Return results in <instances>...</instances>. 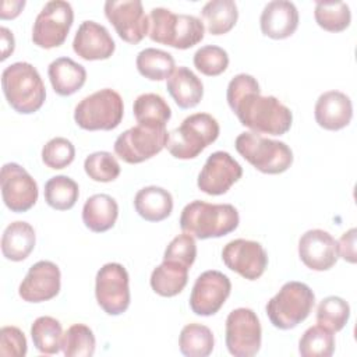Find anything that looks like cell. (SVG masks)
<instances>
[{
    "mask_svg": "<svg viewBox=\"0 0 357 357\" xmlns=\"http://www.w3.org/2000/svg\"><path fill=\"white\" fill-rule=\"evenodd\" d=\"M258 81L250 74H237L227 85V103L244 127L257 134L283 135L293 123V114L275 96H262Z\"/></svg>",
    "mask_w": 357,
    "mask_h": 357,
    "instance_id": "6da1fadb",
    "label": "cell"
},
{
    "mask_svg": "<svg viewBox=\"0 0 357 357\" xmlns=\"http://www.w3.org/2000/svg\"><path fill=\"white\" fill-rule=\"evenodd\" d=\"M240 216L231 204H208L195 199L187 204L180 215V227L194 238L223 237L234 231Z\"/></svg>",
    "mask_w": 357,
    "mask_h": 357,
    "instance_id": "7a4b0ae2",
    "label": "cell"
},
{
    "mask_svg": "<svg viewBox=\"0 0 357 357\" xmlns=\"http://www.w3.org/2000/svg\"><path fill=\"white\" fill-rule=\"evenodd\" d=\"M1 88L7 103L21 114L38 112L46 99V88L38 70L26 61L13 63L3 70Z\"/></svg>",
    "mask_w": 357,
    "mask_h": 357,
    "instance_id": "3957f363",
    "label": "cell"
},
{
    "mask_svg": "<svg viewBox=\"0 0 357 357\" xmlns=\"http://www.w3.org/2000/svg\"><path fill=\"white\" fill-rule=\"evenodd\" d=\"M204 22L188 14H174L167 8L155 7L149 13L151 40L174 49H190L204 39Z\"/></svg>",
    "mask_w": 357,
    "mask_h": 357,
    "instance_id": "277c9868",
    "label": "cell"
},
{
    "mask_svg": "<svg viewBox=\"0 0 357 357\" xmlns=\"http://www.w3.org/2000/svg\"><path fill=\"white\" fill-rule=\"evenodd\" d=\"M314 304L315 294L310 286L291 280L268 301L266 315L275 328L287 331L301 324L312 311Z\"/></svg>",
    "mask_w": 357,
    "mask_h": 357,
    "instance_id": "5b68a950",
    "label": "cell"
},
{
    "mask_svg": "<svg viewBox=\"0 0 357 357\" xmlns=\"http://www.w3.org/2000/svg\"><path fill=\"white\" fill-rule=\"evenodd\" d=\"M219 123L208 113H195L169 132L167 151L177 159H194L219 137Z\"/></svg>",
    "mask_w": 357,
    "mask_h": 357,
    "instance_id": "8992f818",
    "label": "cell"
},
{
    "mask_svg": "<svg viewBox=\"0 0 357 357\" xmlns=\"http://www.w3.org/2000/svg\"><path fill=\"white\" fill-rule=\"evenodd\" d=\"M234 146L250 165L265 174L283 173L293 163V152L286 142L252 131L238 134Z\"/></svg>",
    "mask_w": 357,
    "mask_h": 357,
    "instance_id": "52a82bcc",
    "label": "cell"
},
{
    "mask_svg": "<svg viewBox=\"0 0 357 357\" xmlns=\"http://www.w3.org/2000/svg\"><path fill=\"white\" fill-rule=\"evenodd\" d=\"M124 105L119 92L103 88L84 98L74 110L78 127L88 131H110L123 120Z\"/></svg>",
    "mask_w": 357,
    "mask_h": 357,
    "instance_id": "ba28073f",
    "label": "cell"
},
{
    "mask_svg": "<svg viewBox=\"0 0 357 357\" xmlns=\"http://www.w3.org/2000/svg\"><path fill=\"white\" fill-rule=\"evenodd\" d=\"M167 139L169 132L166 127L137 124L116 138L114 152L126 163L135 165L158 155L166 148Z\"/></svg>",
    "mask_w": 357,
    "mask_h": 357,
    "instance_id": "9c48e42d",
    "label": "cell"
},
{
    "mask_svg": "<svg viewBox=\"0 0 357 357\" xmlns=\"http://www.w3.org/2000/svg\"><path fill=\"white\" fill-rule=\"evenodd\" d=\"M74 21V11L68 1H47L36 15L32 26V42L42 49L61 46Z\"/></svg>",
    "mask_w": 357,
    "mask_h": 357,
    "instance_id": "30bf717a",
    "label": "cell"
},
{
    "mask_svg": "<svg viewBox=\"0 0 357 357\" xmlns=\"http://www.w3.org/2000/svg\"><path fill=\"white\" fill-rule=\"evenodd\" d=\"M226 347L234 357H252L261 349L262 329L251 308H236L226 318Z\"/></svg>",
    "mask_w": 357,
    "mask_h": 357,
    "instance_id": "8fae6325",
    "label": "cell"
},
{
    "mask_svg": "<svg viewBox=\"0 0 357 357\" xmlns=\"http://www.w3.org/2000/svg\"><path fill=\"white\" fill-rule=\"evenodd\" d=\"M130 278L127 269L117 262L105 264L96 273L95 296L107 315H120L130 305Z\"/></svg>",
    "mask_w": 357,
    "mask_h": 357,
    "instance_id": "7c38bea8",
    "label": "cell"
},
{
    "mask_svg": "<svg viewBox=\"0 0 357 357\" xmlns=\"http://www.w3.org/2000/svg\"><path fill=\"white\" fill-rule=\"evenodd\" d=\"M105 15L127 43L137 45L149 33V17L139 0H107Z\"/></svg>",
    "mask_w": 357,
    "mask_h": 357,
    "instance_id": "4fadbf2b",
    "label": "cell"
},
{
    "mask_svg": "<svg viewBox=\"0 0 357 357\" xmlns=\"http://www.w3.org/2000/svg\"><path fill=\"white\" fill-rule=\"evenodd\" d=\"M1 197L11 212H26L38 201V184L18 163H6L0 174Z\"/></svg>",
    "mask_w": 357,
    "mask_h": 357,
    "instance_id": "5bb4252c",
    "label": "cell"
},
{
    "mask_svg": "<svg viewBox=\"0 0 357 357\" xmlns=\"http://www.w3.org/2000/svg\"><path fill=\"white\" fill-rule=\"evenodd\" d=\"M231 291L230 279L219 271L202 272L190 296V308L195 315L211 317L216 314Z\"/></svg>",
    "mask_w": 357,
    "mask_h": 357,
    "instance_id": "9a60e30c",
    "label": "cell"
},
{
    "mask_svg": "<svg viewBox=\"0 0 357 357\" xmlns=\"http://www.w3.org/2000/svg\"><path fill=\"white\" fill-rule=\"evenodd\" d=\"M222 261L230 271L244 279L255 280L266 269L268 254L258 241L236 238L223 247Z\"/></svg>",
    "mask_w": 357,
    "mask_h": 357,
    "instance_id": "2e32d148",
    "label": "cell"
},
{
    "mask_svg": "<svg viewBox=\"0 0 357 357\" xmlns=\"http://www.w3.org/2000/svg\"><path fill=\"white\" fill-rule=\"evenodd\" d=\"M243 176L240 163L225 151L211 153L198 174L197 185L208 195H222Z\"/></svg>",
    "mask_w": 357,
    "mask_h": 357,
    "instance_id": "e0dca14e",
    "label": "cell"
},
{
    "mask_svg": "<svg viewBox=\"0 0 357 357\" xmlns=\"http://www.w3.org/2000/svg\"><path fill=\"white\" fill-rule=\"evenodd\" d=\"M60 286L61 275L59 266L52 261H38L22 279L18 294L24 301L42 303L56 297Z\"/></svg>",
    "mask_w": 357,
    "mask_h": 357,
    "instance_id": "ac0fdd59",
    "label": "cell"
},
{
    "mask_svg": "<svg viewBox=\"0 0 357 357\" xmlns=\"http://www.w3.org/2000/svg\"><path fill=\"white\" fill-rule=\"evenodd\" d=\"M298 257L312 271H328L339 259L337 241L322 229H311L298 240Z\"/></svg>",
    "mask_w": 357,
    "mask_h": 357,
    "instance_id": "d6986e66",
    "label": "cell"
},
{
    "mask_svg": "<svg viewBox=\"0 0 357 357\" xmlns=\"http://www.w3.org/2000/svg\"><path fill=\"white\" fill-rule=\"evenodd\" d=\"M73 49L84 60H106L114 53L116 43L103 25L84 21L75 32Z\"/></svg>",
    "mask_w": 357,
    "mask_h": 357,
    "instance_id": "ffe728a7",
    "label": "cell"
},
{
    "mask_svg": "<svg viewBox=\"0 0 357 357\" xmlns=\"http://www.w3.org/2000/svg\"><path fill=\"white\" fill-rule=\"evenodd\" d=\"M315 121L319 127L337 131L350 124L353 105L350 98L340 91H326L319 95L314 107Z\"/></svg>",
    "mask_w": 357,
    "mask_h": 357,
    "instance_id": "44dd1931",
    "label": "cell"
},
{
    "mask_svg": "<svg viewBox=\"0 0 357 357\" xmlns=\"http://www.w3.org/2000/svg\"><path fill=\"white\" fill-rule=\"evenodd\" d=\"M261 31L272 39H286L298 26V11L294 3L287 0L269 1L259 17Z\"/></svg>",
    "mask_w": 357,
    "mask_h": 357,
    "instance_id": "7402d4cb",
    "label": "cell"
},
{
    "mask_svg": "<svg viewBox=\"0 0 357 357\" xmlns=\"http://www.w3.org/2000/svg\"><path fill=\"white\" fill-rule=\"evenodd\" d=\"M47 75L54 92L70 96L81 89L86 81V70L70 57H59L49 64Z\"/></svg>",
    "mask_w": 357,
    "mask_h": 357,
    "instance_id": "603a6c76",
    "label": "cell"
},
{
    "mask_svg": "<svg viewBox=\"0 0 357 357\" xmlns=\"http://www.w3.org/2000/svg\"><path fill=\"white\" fill-rule=\"evenodd\" d=\"M166 88L181 109L195 107L204 96L202 81L187 67H177L167 78Z\"/></svg>",
    "mask_w": 357,
    "mask_h": 357,
    "instance_id": "cb8c5ba5",
    "label": "cell"
},
{
    "mask_svg": "<svg viewBox=\"0 0 357 357\" xmlns=\"http://www.w3.org/2000/svg\"><path fill=\"white\" fill-rule=\"evenodd\" d=\"M119 216L116 199L107 194H95L89 197L82 206V222L95 233L110 230Z\"/></svg>",
    "mask_w": 357,
    "mask_h": 357,
    "instance_id": "d4e9b609",
    "label": "cell"
},
{
    "mask_svg": "<svg viewBox=\"0 0 357 357\" xmlns=\"http://www.w3.org/2000/svg\"><path fill=\"white\" fill-rule=\"evenodd\" d=\"M134 208L142 219L148 222H160L172 213L173 197L162 187H144L134 197Z\"/></svg>",
    "mask_w": 357,
    "mask_h": 357,
    "instance_id": "484cf974",
    "label": "cell"
},
{
    "mask_svg": "<svg viewBox=\"0 0 357 357\" xmlns=\"http://www.w3.org/2000/svg\"><path fill=\"white\" fill-rule=\"evenodd\" d=\"M35 243V230L28 222H13L6 227L1 237L3 257L14 262L24 261L32 252Z\"/></svg>",
    "mask_w": 357,
    "mask_h": 357,
    "instance_id": "4316f807",
    "label": "cell"
},
{
    "mask_svg": "<svg viewBox=\"0 0 357 357\" xmlns=\"http://www.w3.org/2000/svg\"><path fill=\"white\" fill-rule=\"evenodd\" d=\"M188 269L185 265L163 259L151 273V287L162 297H174L181 293L188 282Z\"/></svg>",
    "mask_w": 357,
    "mask_h": 357,
    "instance_id": "83f0119b",
    "label": "cell"
},
{
    "mask_svg": "<svg viewBox=\"0 0 357 357\" xmlns=\"http://www.w3.org/2000/svg\"><path fill=\"white\" fill-rule=\"evenodd\" d=\"M201 15L211 35H223L236 25L238 10L233 0H211L202 7Z\"/></svg>",
    "mask_w": 357,
    "mask_h": 357,
    "instance_id": "f1b7e54d",
    "label": "cell"
},
{
    "mask_svg": "<svg viewBox=\"0 0 357 357\" xmlns=\"http://www.w3.org/2000/svg\"><path fill=\"white\" fill-rule=\"evenodd\" d=\"M132 112L138 124L166 127L172 117V109L158 93H142L134 100Z\"/></svg>",
    "mask_w": 357,
    "mask_h": 357,
    "instance_id": "f546056e",
    "label": "cell"
},
{
    "mask_svg": "<svg viewBox=\"0 0 357 357\" xmlns=\"http://www.w3.org/2000/svg\"><path fill=\"white\" fill-rule=\"evenodd\" d=\"M135 64L138 73L151 81L167 79L176 70L173 56L165 50L155 47H146L141 50L137 54Z\"/></svg>",
    "mask_w": 357,
    "mask_h": 357,
    "instance_id": "4dcf8cb0",
    "label": "cell"
},
{
    "mask_svg": "<svg viewBox=\"0 0 357 357\" xmlns=\"http://www.w3.org/2000/svg\"><path fill=\"white\" fill-rule=\"evenodd\" d=\"M61 324L49 315L39 317L31 326V337L33 346L42 354H57L63 343Z\"/></svg>",
    "mask_w": 357,
    "mask_h": 357,
    "instance_id": "1f68e13d",
    "label": "cell"
},
{
    "mask_svg": "<svg viewBox=\"0 0 357 357\" xmlns=\"http://www.w3.org/2000/svg\"><path fill=\"white\" fill-rule=\"evenodd\" d=\"M215 337L212 331L201 324L185 325L178 336L180 351L187 357H206L212 353Z\"/></svg>",
    "mask_w": 357,
    "mask_h": 357,
    "instance_id": "d6a6232c",
    "label": "cell"
},
{
    "mask_svg": "<svg viewBox=\"0 0 357 357\" xmlns=\"http://www.w3.org/2000/svg\"><path fill=\"white\" fill-rule=\"evenodd\" d=\"M78 184L68 176H54L45 184V201L53 209H71L78 201Z\"/></svg>",
    "mask_w": 357,
    "mask_h": 357,
    "instance_id": "836d02e7",
    "label": "cell"
},
{
    "mask_svg": "<svg viewBox=\"0 0 357 357\" xmlns=\"http://www.w3.org/2000/svg\"><path fill=\"white\" fill-rule=\"evenodd\" d=\"M314 17L317 24L328 32H342L351 22L350 7L344 1L318 0Z\"/></svg>",
    "mask_w": 357,
    "mask_h": 357,
    "instance_id": "e575fe53",
    "label": "cell"
},
{
    "mask_svg": "<svg viewBox=\"0 0 357 357\" xmlns=\"http://www.w3.org/2000/svg\"><path fill=\"white\" fill-rule=\"evenodd\" d=\"M335 351L333 332L321 325L310 326L298 342V353L303 357H331Z\"/></svg>",
    "mask_w": 357,
    "mask_h": 357,
    "instance_id": "d590c367",
    "label": "cell"
},
{
    "mask_svg": "<svg viewBox=\"0 0 357 357\" xmlns=\"http://www.w3.org/2000/svg\"><path fill=\"white\" fill-rule=\"evenodd\" d=\"M350 318V305L346 300L337 296H329L321 300L317 308L318 325L331 332L342 331Z\"/></svg>",
    "mask_w": 357,
    "mask_h": 357,
    "instance_id": "8d00e7d4",
    "label": "cell"
},
{
    "mask_svg": "<svg viewBox=\"0 0 357 357\" xmlns=\"http://www.w3.org/2000/svg\"><path fill=\"white\" fill-rule=\"evenodd\" d=\"M95 335L84 324L71 325L63 336L61 350L66 357H91L95 353Z\"/></svg>",
    "mask_w": 357,
    "mask_h": 357,
    "instance_id": "74e56055",
    "label": "cell"
},
{
    "mask_svg": "<svg viewBox=\"0 0 357 357\" xmlns=\"http://www.w3.org/2000/svg\"><path fill=\"white\" fill-rule=\"evenodd\" d=\"M84 169L91 180L99 183L113 181L120 174V165L117 159L106 151H98L86 156Z\"/></svg>",
    "mask_w": 357,
    "mask_h": 357,
    "instance_id": "f35d334b",
    "label": "cell"
},
{
    "mask_svg": "<svg viewBox=\"0 0 357 357\" xmlns=\"http://www.w3.org/2000/svg\"><path fill=\"white\" fill-rule=\"evenodd\" d=\"M195 68L208 77L220 75L229 66L227 52L216 45H206L199 47L194 54Z\"/></svg>",
    "mask_w": 357,
    "mask_h": 357,
    "instance_id": "ab89813d",
    "label": "cell"
},
{
    "mask_svg": "<svg viewBox=\"0 0 357 357\" xmlns=\"http://www.w3.org/2000/svg\"><path fill=\"white\" fill-rule=\"evenodd\" d=\"M75 148L73 142L64 137L49 139L42 148V160L50 169H64L73 163Z\"/></svg>",
    "mask_w": 357,
    "mask_h": 357,
    "instance_id": "60d3db41",
    "label": "cell"
},
{
    "mask_svg": "<svg viewBox=\"0 0 357 357\" xmlns=\"http://www.w3.org/2000/svg\"><path fill=\"white\" fill-rule=\"evenodd\" d=\"M197 257V244L192 236L184 233L176 236L166 247L163 259L167 261H176L187 268H191Z\"/></svg>",
    "mask_w": 357,
    "mask_h": 357,
    "instance_id": "b9f144b4",
    "label": "cell"
},
{
    "mask_svg": "<svg viewBox=\"0 0 357 357\" xmlns=\"http://www.w3.org/2000/svg\"><path fill=\"white\" fill-rule=\"evenodd\" d=\"M0 354L3 357H24L26 354V339L17 326L0 329Z\"/></svg>",
    "mask_w": 357,
    "mask_h": 357,
    "instance_id": "7bdbcfd3",
    "label": "cell"
},
{
    "mask_svg": "<svg viewBox=\"0 0 357 357\" xmlns=\"http://www.w3.org/2000/svg\"><path fill=\"white\" fill-rule=\"evenodd\" d=\"M356 236H357V230H356V227H351L350 230L343 233L340 240L337 241L339 257H342L344 261H347L350 264H356V261H357Z\"/></svg>",
    "mask_w": 357,
    "mask_h": 357,
    "instance_id": "ee69618b",
    "label": "cell"
},
{
    "mask_svg": "<svg viewBox=\"0 0 357 357\" xmlns=\"http://www.w3.org/2000/svg\"><path fill=\"white\" fill-rule=\"evenodd\" d=\"M25 6L24 0H11V1H3L1 10H0V18L1 20H13L22 11Z\"/></svg>",
    "mask_w": 357,
    "mask_h": 357,
    "instance_id": "f6af8a7d",
    "label": "cell"
},
{
    "mask_svg": "<svg viewBox=\"0 0 357 357\" xmlns=\"http://www.w3.org/2000/svg\"><path fill=\"white\" fill-rule=\"evenodd\" d=\"M0 40H1V60H6L13 52H14V47H15V40H14V35L13 32L6 28V26H1L0 28Z\"/></svg>",
    "mask_w": 357,
    "mask_h": 357,
    "instance_id": "bcb514c9",
    "label": "cell"
}]
</instances>
